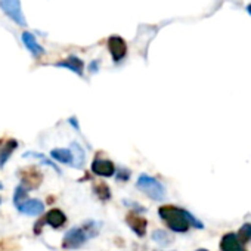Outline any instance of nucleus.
I'll use <instances>...</instances> for the list:
<instances>
[{
    "instance_id": "nucleus-12",
    "label": "nucleus",
    "mask_w": 251,
    "mask_h": 251,
    "mask_svg": "<svg viewBox=\"0 0 251 251\" xmlns=\"http://www.w3.org/2000/svg\"><path fill=\"white\" fill-rule=\"evenodd\" d=\"M20 213L23 214H28V216H39L45 211V204L40 201V200H33V198H28L23 205H20L17 208Z\"/></svg>"
},
{
    "instance_id": "nucleus-2",
    "label": "nucleus",
    "mask_w": 251,
    "mask_h": 251,
    "mask_svg": "<svg viewBox=\"0 0 251 251\" xmlns=\"http://www.w3.org/2000/svg\"><path fill=\"white\" fill-rule=\"evenodd\" d=\"M136 188L141 189L142 192H145L154 201H164L166 200V188L163 186L161 182H158L152 176L141 175L138 182H136Z\"/></svg>"
},
{
    "instance_id": "nucleus-13",
    "label": "nucleus",
    "mask_w": 251,
    "mask_h": 251,
    "mask_svg": "<svg viewBox=\"0 0 251 251\" xmlns=\"http://www.w3.org/2000/svg\"><path fill=\"white\" fill-rule=\"evenodd\" d=\"M43 222L48 223L49 226H52L53 229H59V227H62V226L67 223V216L64 214L62 210H59V208H52V210L43 217Z\"/></svg>"
},
{
    "instance_id": "nucleus-8",
    "label": "nucleus",
    "mask_w": 251,
    "mask_h": 251,
    "mask_svg": "<svg viewBox=\"0 0 251 251\" xmlns=\"http://www.w3.org/2000/svg\"><path fill=\"white\" fill-rule=\"evenodd\" d=\"M92 172L100 177H111L115 173V166L112 161L105 158H95L92 163Z\"/></svg>"
},
{
    "instance_id": "nucleus-23",
    "label": "nucleus",
    "mask_w": 251,
    "mask_h": 251,
    "mask_svg": "<svg viewBox=\"0 0 251 251\" xmlns=\"http://www.w3.org/2000/svg\"><path fill=\"white\" fill-rule=\"evenodd\" d=\"M43 219L42 220H39V222H36V225H34V233L36 235H39L40 232H42V227H43Z\"/></svg>"
},
{
    "instance_id": "nucleus-28",
    "label": "nucleus",
    "mask_w": 251,
    "mask_h": 251,
    "mask_svg": "<svg viewBox=\"0 0 251 251\" xmlns=\"http://www.w3.org/2000/svg\"><path fill=\"white\" fill-rule=\"evenodd\" d=\"M195 251H208V250H205V248H198V250H195Z\"/></svg>"
},
{
    "instance_id": "nucleus-22",
    "label": "nucleus",
    "mask_w": 251,
    "mask_h": 251,
    "mask_svg": "<svg viewBox=\"0 0 251 251\" xmlns=\"http://www.w3.org/2000/svg\"><path fill=\"white\" fill-rule=\"evenodd\" d=\"M130 170L129 169H126V167H120L118 173H117V179L121 180V182H127L130 179Z\"/></svg>"
},
{
    "instance_id": "nucleus-14",
    "label": "nucleus",
    "mask_w": 251,
    "mask_h": 251,
    "mask_svg": "<svg viewBox=\"0 0 251 251\" xmlns=\"http://www.w3.org/2000/svg\"><path fill=\"white\" fill-rule=\"evenodd\" d=\"M18 148V141L15 139H9L8 142H5L2 145V148H0V167H3L8 160L11 158L12 152Z\"/></svg>"
},
{
    "instance_id": "nucleus-18",
    "label": "nucleus",
    "mask_w": 251,
    "mask_h": 251,
    "mask_svg": "<svg viewBox=\"0 0 251 251\" xmlns=\"http://www.w3.org/2000/svg\"><path fill=\"white\" fill-rule=\"evenodd\" d=\"M28 200V191L24 186H17L15 192H14V205L18 208L20 205H23L25 201Z\"/></svg>"
},
{
    "instance_id": "nucleus-3",
    "label": "nucleus",
    "mask_w": 251,
    "mask_h": 251,
    "mask_svg": "<svg viewBox=\"0 0 251 251\" xmlns=\"http://www.w3.org/2000/svg\"><path fill=\"white\" fill-rule=\"evenodd\" d=\"M0 11L15 24L27 27V21L21 8V0H0Z\"/></svg>"
},
{
    "instance_id": "nucleus-5",
    "label": "nucleus",
    "mask_w": 251,
    "mask_h": 251,
    "mask_svg": "<svg viewBox=\"0 0 251 251\" xmlns=\"http://www.w3.org/2000/svg\"><path fill=\"white\" fill-rule=\"evenodd\" d=\"M89 239L87 232L84 230V227H73L70 229L62 239V248L65 250H75L80 248L86 244V241Z\"/></svg>"
},
{
    "instance_id": "nucleus-24",
    "label": "nucleus",
    "mask_w": 251,
    "mask_h": 251,
    "mask_svg": "<svg viewBox=\"0 0 251 251\" xmlns=\"http://www.w3.org/2000/svg\"><path fill=\"white\" fill-rule=\"evenodd\" d=\"M12 250V247L8 244V241H0V251H11Z\"/></svg>"
},
{
    "instance_id": "nucleus-10",
    "label": "nucleus",
    "mask_w": 251,
    "mask_h": 251,
    "mask_svg": "<svg viewBox=\"0 0 251 251\" xmlns=\"http://www.w3.org/2000/svg\"><path fill=\"white\" fill-rule=\"evenodd\" d=\"M55 67H58V68H67V70L75 73L80 77L83 75V71H84V62L78 56H75V55H70L68 58L56 62Z\"/></svg>"
},
{
    "instance_id": "nucleus-15",
    "label": "nucleus",
    "mask_w": 251,
    "mask_h": 251,
    "mask_svg": "<svg viewBox=\"0 0 251 251\" xmlns=\"http://www.w3.org/2000/svg\"><path fill=\"white\" fill-rule=\"evenodd\" d=\"M50 157L61 164H73V152L65 148H55L50 151Z\"/></svg>"
},
{
    "instance_id": "nucleus-1",
    "label": "nucleus",
    "mask_w": 251,
    "mask_h": 251,
    "mask_svg": "<svg viewBox=\"0 0 251 251\" xmlns=\"http://www.w3.org/2000/svg\"><path fill=\"white\" fill-rule=\"evenodd\" d=\"M158 214L163 219V222L167 225V227L173 232L177 233H185L189 230V227H197V229H204V223L194 217L189 211L185 208L176 207V205H161L158 208Z\"/></svg>"
},
{
    "instance_id": "nucleus-19",
    "label": "nucleus",
    "mask_w": 251,
    "mask_h": 251,
    "mask_svg": "<svg viewBox=\"0 0 251 251\" xmlns=\"http://www.w3.org/2000/svg\"><path fill=\"white\" fill-rule=\"evenodd\" d=\"M236 236H238V239L241 241L242 245L251 242V223H244L239 227V230L236 232Z\"/></svg>"
},
{
    "instance_id": "nucleus-11",
    "label": "nucleus",
    "mask_w": 251,
    "mask_h": 251,
    "mask_svg": "<svg viewBox=\"0 0 251 251\" xmlns=\"http://www.w3.org/2000/svg\"><path fill=\"white\" fill-rule=\"evenodd\" d=\"M21 39H23L24 46L31 52V55H33V56L40 58V56H43V55H45V52H46V50L39 45V42L36 40V37H34V34H33V33H30V31H24V33H23V36H21Z\"/></svg>"
},
{
    "instance_id": "nucleus-21",
    "label": "nucleus",
    "mask_w": 251,
    "mask_h": 251,
    "mask_svg": "<svg viewBox=\"0 0 251 251\" xmlns=\"http://www.w3.org/2000/svg\"><path fill=\"white\" fill-rule=\"evenodd\" d=\"M24 157H34V158H39V160H42V163H43V164H46V166L52 167L58 175H61V170L56 167V164H55V163H52L49 158H46V157H45L43 154H40V152H25V154H24Z\"/></svg>"
},
{
    "instance_id": "nucleus-20",
    "label": "nucleus",
    "mask_w": 251,
    "mask_h": 251,
    "mask_svg": "<svg viewBox=\"0 0 251 251\" xmlns=\"http://www.w3.org/2000/svg\"><path fill=\"white\" fill-rule=\"evenodd\" d=\"M93 189H95L96 197L100 201H108L111 198V191H109V186L106 183H98V185H95Z\"/></svg>"
},
{
    "instance_id": "nucleus-9",
    "label": "nucleus",
    "mask_w": 251,
    "mask_h": 251,
    "mask_svg": "<svg viewBox=\"0 0 251 251\" xmlns=\"http://www.w3.org/2000/svg\"><path fill=\"white\" fill-rule=\"evenodd\" d=\"M220 250L222 251H247L245 245L241 244L235 232H227L220 239Z\"/></svg>"
},
{
    "instance_id": "nucleus-27",
    "label": "nucleus",
    "mask_w": 251,
    "mask_h": 251,
    "mask_svg": "<svg viewBox=\"0 0 251 251\" xmlns=\"http://www.w3.org/2000/svg\"><path fill=\"white\" fill-rule=\"evenodd\" d=\"M247 12H248V14L251 15V3H250V5L247 6Z\"/></svg>"
},
{
    "instance_id": "nucleus-30",
    "label": "nucleus",
    "mask_w": 251,
    "mask_h": 251,
    "mask_svg": "<svg viewBox=\"0 0 251 251\" xmlns=\"http://www.w3.org/2000/svg\"><path fill=\"white\" fill-rule=\"evenodd\" d=\"M0 204H2V198H0Z\"/></svg>"
},
{
    "instance_id": "nucleus-16",
    "label": "nucleus",
    "mask_w": 251,
    "mask_h": 251,
    "mask_svg": "<svg viewBox=\"0 0 251 251\" xmlns=\"http://www.w3.org/2000/svg\"><path fill=\"white\" fill-rule=\"evenodd\" d=\"M71 152H73V166H75L77 169H83V164H84L83 148L77 142H73L71 144Z\"/></svg>"
},
{
    "instance_id": "nucleus-4",
    "label": "nucleus",
    "mask_w": 251,
    "mask_h": 251,
    "mask_svg": "<svg viewBox=\"0 0 251 251\" xmlns=\"http://www.w3.org/2000/svg\"><path fill=\"white\" fill-rule=\"evenodd\" d=\"M18 176L21 179V186H24L27 191H33L39 188L43 182V173L36 166H30L27 169L20 170Z\"/></svg>"
},
{
    "instance_id": "nucleus-32",
    "label": "nucleus",
    "mask_w": 251,
    "mask_h": 251,
    "mask_svg": "<svg viewBox=\"0 0 251 251\" xmlns=\"http://www.w3.org/2000/svg\"><path fill=\"white\" fill-rule=\"evenodd\" d=\"M0 144H2V139H0Z\"/></svg>"
},
{
    "instance_id": "nucleus-7",
    "label": "nucleus",
    "mask_w": 251,
    "mask_h": 251,
    "mask_svg": "<svg viewBox=\"0 0 251 251\" xmlns=\"http://www.w3.org/2000/svg\"><path fill=\"white\" fill-rule=\"evenodd\" d=\"M126 223L129 225V227L139 236V238H144L145 233H147V226H148V222L145 217L139 216L138 213L135 211H130L127 216H126Z\"/></svg>"
},
{
    "instance_id": "nucleus-17",
    "label": "nucleus",
    "mask_w": 251,
    "mask_h": 251,
    "mask_svg": "<svg viewBox=\"0 0 251 251\" xmlns=\"http://www.w3.org/2000/svg\"><path fill=\"white\" fill-rule=\"evenodd\" d=\"M152 241L157 242V244L161 245V247H167V245L173 244L172 235H169V233H167L166 230H163V229H157V230L152 232Z\"/></svg>"
},
{
    "instance_id": "nucleus-26",
    "label": "nucleus",
    "mask_w": 251,
    "mask_h": 251,
    "mask_svg": "<svg viewBox=\"0 0 251 251\" xmlns=\"http://www.w3.org/2000/svg\"><path fill=\"white\" fill-rule=\"evenodd\" d=\"M89 70H90V73H95V71H98V70H99V61H93V62L90 64Z\"/></svg>"
},
{
    "instance_id": "nucleus-25",
    "label": "nucleus",
    "mask_w": 251,
    "mask_h": 251,
    "mask_svg": "<svg viewBox=\"0 0 251 251\" xmlns=\"http://www.w3.org/2000/svg\"><path fill=\"white\" fill-rule=\"evenodd\" d=\"M68 121H70V124L73 126V127H74L75 130H80V126H78V121H77V118H75V117H71Z\"/></svg>"
},
{
    "instance_id": "nucleus-6",
    "label": "nucleus",
    "mask_w": 251,
    "mask_h": 251,
    "mask_svg": "<svg viewBox=\"0 0 251 251\" xmlns=\"http://www.w3.org/2000/svg\"><path fill=\"white\" fill-rule=\"evenodd\" d=\"M106 46H108L111 58L115 64L123 61L126 58V55H127V43H126V40L120 36H111L106 42Z\"/></svg>"
},
{
    "instance_id": "nucleus-31",
    "label": "nucleus",
    "mask_w": 251,
    "mask_h": 251,
    "mask_svg": "<svg viewBox=\"0 0 251 251\" xmlns=\"http://www.w3.org/2000/svg\"><path fill=\"white\" fill-rule=\"evenodd\" d=\"M157 251H163V250H157Z\"/></svg>"
},
{
    "instance_id": "nucleus-29",
    "label": "nucleus",
    "mask_w": 251,
    "mask_h": 251,
    "mask_svg": "<svg viewBox=\"0 0 251 251\" xmlns=\"http://www.w3.org/2000/svg\"><path fill=\"white\" fill-rule=\"evenodd\" d=\"M0 189H3V185H2V182H0Z\"/></svg>"
}]
</instances>
